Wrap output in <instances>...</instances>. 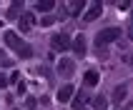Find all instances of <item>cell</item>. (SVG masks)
<instances>
[{
  "instance_id": "cell-1",
  "label": "cell",
  "mask_w": 133,
  "mask_h": 110,
  "mask_svg": "<svg viewBox=\"0 0 133 110\" xmlns=\"http://www.w3.org/2000/svg\"><path fill=\"white\" fill-rule=\"evenodd\" d=\"M5 45H8V48H13L20 58H30V55H33V48H30L28 43H23L15 33H5Z\"/></svg>"
},
{
  "instance_id": "cell-2",
  "label": "cell",
  "mask_w": 133,
  "mask_h": 110,
  "mask_svg": "<svg viewBox=\"0 0 133 110\" xmlns=\"http://www.w3.org/2000/svg\"><path fill=\"white\" fill-rule=\"evenodd\" d=\"M118 38H121V30L118 28H105V30H101V33L96 35V45L105 50V45L113 43V40H118Z\"/></svg>"
},
{
  "instance_id": "cell-3",
  "label": "cell",
  "mask_w": 133,
  "mask_h": 110,
  "mask_svg": "<svg viewBox=\"0 0 133 110\" xmlns=\"http://www.w3.org/2000/svg\"><path fill=\"white\" fill-rule=\"evenodd\" d=\"M53 48L55 50H68L70 48V35L68 33H55L53 35Z\"/></svg>"
},
{
  "instance_id": "cell-4",
  "label": "cell",
  "mask_w": 133,
  "mask_h": 110,
  "mask_svg": "<svg viewBox=\"0 0 133 110\" xmlns=\"http://www.w3.org/2000/svg\"><path fill=\"white\" fill-rule=\"evenodd\" d=\"M73 70H75L73 60H68V58H60L58 60V75H60V78H70Z\"/></svg>"
},
{
  "instance_id": "cell-5",
  "label": "cell",
  "mask_w": 133,
  "mask_h": 110,
  "mask_svg": "<svg viewBox=\"0 0 133 110\" xmlns=\"http://www.w3.org/2000/svg\"><path fill=\"white\" fill-rule=\"evenodd\" d=\"M33 25H35V15L33 13H23V18L18 20V28H20L23 33H28V30H33Z\"/></svg>"
},
{
  "instance_id": "cell-6",
  "label": "cell",
  "mask_w": 133,
  "mask_h": 110,
  "mask_svg": "<svg viewBox=\"0 0 133 110\" xmlns=\"http://www.w3.org/2000/svg\"><path fill=\"white\" fill-rule=\"evenodd\" d=\"M73 93H75V90H73V85H63V88L58 90V95H55V98H58V103H70Z\"/></svg>"
},
{
  "instance_id": "cell-7",
  "label": "cell",
  "mask_w": 133,
  "mask_h": 110,
  "mask_svg": "<svg viewBox=\"0 0 133 110\" xmlns=\"http://www.w3.org/2000/svg\"><path fill=\"white\" fill-rule=\"evenodd\" d=\"M70 45H73V53L78 55V58L85 55V40H83V35H78V38H75V43H70Z\"/></svg>"
},
{
  "instance_id": "cell-8",
  "label": "cell",
  "mask_w": 133,
  "mask_h": 110,
  "mask_svg": "<svg viewBox=\"0 0 133 110\" xmlns=\"http://www.w3.org/2000/svg\"><path fill=\"white\" fill-rule=\"evenodd\" d=\"M101 10H103V5H101V3H93V5L88 8V13H85V20H96L98 15H101Z\"/></svg>"
},
{
  "instance_id": "cell-9",
  "label": "cell",
  "mask_w": 133,
  "mask_h": 110,
  "mask_svg": "<svg viewBox=\"0 0 133 110\" xmlns=\"http://www.w3.org/2000/svg\"><path fill=\"white\" fill-rule=\"evenodd\" d=\"M83 83H85L88 88L98 85V70H88V73H85V78H83Z\"/></svg>"
},
{
  "instance_id": "cell-10",
  "label": "cell",
  "mask_w": 133,
  "mask_h": 110,
  "mask_svg": "<svg viewBox=\"0 0 133 110\" xmlns=\"http://www.w3.org/2000/svg\"><path fill=\"white\" fill-rule=\"evenodd\" d=\"M85 103H88V93H78V95H75V100H73V108L81 110Z\"/></svg>"
},
{
  "instance_id": "cell-11",
  "label": "cell",
  "mask_w": 133,
  "mask_h": 110,
  "mask_svg": "<svg viewBox=\"0 0 133 110\" xmlns=\"http://www.w3.org/2000/svg\"><path fill=\"white\" fill-rule=\"evenodd\" d=\"M126 85H118V88L113 90V100H116V103H121V100H123V98H126Z\"/></svg>"
},
{
  "instance_id": "cell-12",
  "label": "cell",
  "mask_w": 133,
  "mask_h": 110,
  "mask_svg": "<svg viewBox=\"0 0 133 110\" xmlns=\"http://www.w3.org/2000/svg\"><path fill=\"white\" fill-rule=\"evenodd\" d=\"M93 108H96V110H105V108H108V100H105L103 95L93 98Z\"/></svg>"
},
{
  "instance_id": "cell-13",
  "label": "cell",
  "mask_w": 133,
  "mask_h": 110,
  "mask_svg": "<svg viewBox=\"0 0 133 110\" xmlns=\"http://www.w3.org/2000/svg\"><path fill=\"white\" fill-rule=\"evenodd\" d=\"M70 10H73L70 15H81V10H85V3H73V5H70Z\"/></svg>"
},
{
  "instance_id": "cell-14",
  "label": "cell",
  "mask_w": 133,
  "mask_h": 110,
  "mask_svg": "<svg viewBox=\"0 0 133 110\" xmlns=\"http://www.w3.org/2000/svg\"><path fill=\"white\" fill-rule=\"evenodd\" d=\"M53 8H55V3H48V0H45V3H38V10H40V13H43V10H53Z\"/></svg>"
},
{
  "instance_id": "cell-15",
  "label": "cell",
  "mask_w": 133,
  "mask_h": 110,
  "mask_svg": "<svg viewBox=\"0 0 133 110\" xmlns=\"http://www.w3.org/2000/svg\"><path fill=\"white\" fill-rule=\"evenodd\" d=\"M20 3H13V5H10V13H8V18H15V15H18V10H20Z\"/></svg>"
},
{
  "instance_id": "cell-16",
  "label": "cell",
  "mask_w": 133,
  "mask_h": 110,
  "mask_svg": "<svg viewBox=\"0 0 133 110\" xmlns=\"http://www.w3.org/2000/svg\"><path fill=\"white\" fill-rule=\"evenodd\" d=\"M123 63H128V65H133V53H128V55H123Z\"/></svg>"
},
{
  "instance_id": "cell-17",
  "label": "cell",
  "mask_w": 133,
  "mask_h": 110,
  "mask_svg": "<svg viewBox=\"0 0 133 110\" xmlns=\"http://www.w3.org/2000/svg\"><path fill=\"white\" fill-rule=\"evenodd\" d=\"M0 85L5 88V85H8V78H3V75H0Z\"/></svg>"
},
{
  "instance_id": "cell-18",
  "label": "cell",
  "mask_w": 133,
  "mask_h": 110,
  "mask_svg": "<svg viewBox=\"0 0 133 110\" xmlns=\"http://www.w3.org/2000/svg\"><path fill=\"white\" fill-rule=\"evenodd\" d=\"M128 38L133 40V23H131V28H128Z\"/></svg>"
}]
</instances>
